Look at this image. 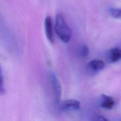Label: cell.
<instances>
[{"mask_svg":"<svg viewBox=\"0 0 121 121\" xmlns=\"http://www.w3.org/2000/svg\"><path fill=\"white\" fill-rule=\"evenodd\" d=\"M55 30L57 35L63 42L66 43L70 41L72 31L61 14H57L56 17Z\"/></svg>","mask_w":121,"mask_h":121,"instance_id":"cell-1","label":"cell"},{"mask_svg":"<svg viewBox=\"0 0 121 121\" xmlns=\"http://www.w3.org/2000/svg\"><path fill=\"white\" fill-rule=\"evenodd\" d=\"M51 85L53 90V95L56 103L58 104L60 102L61 97V87L60 82L54 73H51L50 75Z\"/></svg>","mask_w":121,"mask_h":121,"instance_id":"cell-2","label":"cell"},{"mask_svg":"<svg viewBox=\"0 0 121 121\" xmlns=\"http://www.w3.org/2000/svg\"><path fill=\"white\" fill-rule=\"evenodd\" d=\"M80 104L78 100L70 99L63 102L61 105V109L63 111H77L80 109Z\"/></svg>","mask_w":121,"mask_h":121,"instance_id":"cell-3","label":"cell"},{"mask_svg":"<svg viewBox=\"0 0 121 121\" xmlns=\"http://www.w3.org/2000/svg\"><path fill=\"white\" fill-rule=\"evenodd\" d=\"M44 26L47 39L50 42L53 43V42H54V35H53V22H52V19L50 17L48 16L46 18L44 21Z\"/></svg>","mask_w":121,"mask_h":121,"instance_id":"cell-4","label":"cell"},{"mask_svg":"<svg viewBox=\"0 0 121 121\" xmlns=\"http://www.w3.org/2000/svg\"><path fill=\"white\" fill-rule=\"evenodd\" d=\"M115 105V100L112 97L103 95L100 100V106L105 109H112Z\"/></svg>","mask_w":121,"mask_h":121,"instance_id":"cell-5","label":"cell"},{"mask_svg":"<svg viewBox=\"0 0 121 121\" xmlns=\"http://www.w3.org/2000/svg\"><path fill=\"white\" fill-rule=\"evenodd\" d=\"M105 64L104 61L100 60H93L88 64V68L93 73H98L105 67Z\"/></svg>","mask_w":121,"mask_h":121,"instance_id":"cell-6","label":"cell"},{"mask_svg":"<svg viewBox=\"0 0 121 121\" xmlns=\"http://www.w3.org/2000/svg\"><path fill=\"white\" fill-rule=\"evenodd\" d=\"M121 53L120 48L115 47L111 49L108 53V60L111 63H115L121 59Z\"/></svg>","mask_w":121,"mask_h":121,"instance_id":"cell-7","label":"cell"},{"mask_svg":"<svg viewBox=\"0 0 121 121\" xmlns=\"http://www.w3.org/2000/svg\"><path fill=\"white\" fill-rule=\"evenodd\" d=\"M89 54V49L85 44H82L79 47L78 50V55L80 58L87 57Z\"/></svg>","mask_w":121,"mask_h":121,"instance_id":"cell-8","label":"cell"},{"mask_svg":"<svg viewBox=\"0 0 121 121\" xmlns=\"http://www.w3.org/2000/svg\"><path fill=\"white\" fill-rule=\"evenodd\" d=\"M109 13L115 18H121V9L119 8H110L109 9Z\"/></svg>","mask_w":121,"mask_h":121,"instance_id":"cell-9","label":"cell"},{"mask_svg":"<svg viewBox=\"0 0 121 121\" xmlns=\"http://www.w3.org/2000/svg\"><path fill=\"white\" fill-rule=\"evenodd\" d=\"M5 92V89L4 82L3 76H2V71L0 67V95H4Z\"/></svg>","mask_w":121,"mask_h":121,"instance_id":"cell-10","label":"cell"},{"mask_svg":"<svg viewBox=\"0 0 121 121\" xmlns=\"http://www.w3.org/2000/svg\"><path fill=\"white\" fill-rule=\"evenodd\" d=\"M96 120H99V121H106L107 119L105 118L104 117H103L102 116H98L97 118L96 119Z\"/></svg>","mask_w":121,"mask_h":121,"instance_id":"cell-11","label":"cell"}]
</instances>
